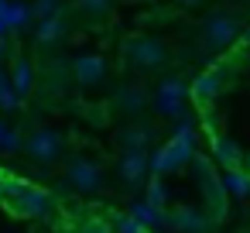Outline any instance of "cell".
Returning a JSON list of instances; mask_svg holds the SVG:
<instances>
[{
    "instance_id": "1",
    "label": "cell",
    "mask_w": 250,
    "mask_h": 233,
    "mask_svg": "<svg viewBox=\"0 0 250 233\" xmlns=\"http://www.w3.org/2000/svg\"><path fill=\"white\" fill-rule=\"evenodd\" d=\"M124 59H127L134 69H141V72H154V69L168 65V48H165L161 38L137 35V38H130V42L124 45Z\"/></svg>"
},
{
    "instance_id": "2",
    "label": "cell",
    "mask_w": 250,
    "mask_h": 233,
    "mask_svg": "<svg viewBox=\"0 0 250 233\" xmlns=\"http://www.w3.org/2000/svg\"><path fill=\"white\" fill-rule=\"evenodd\" d=\"M236 38H240V24H236L229 14H209V18L202 21V42H206L209 48L223 52V48H229Z\"/></svg>"
},
{
    "instance_id": "3",
    "label": "cell",
    "mask_w": 250,
    "mask_h": 233,
    "mask_svg": "<svg viewBox=\"0 0 250 233\" xmlns=\"http://www.w3.org/2000/svg\"><path fill=\"white\" fill-rule=\"evenodd\" d=\"M24 151L35 158V161H55L59 154H62V134L59 130H52V127H42V130H35L28 141H24Z\"/></svg>"
},
{
    "instance_id": "4",
    "label": "cell",
    "mask_w": 250,
    "mask_h": 233,
    "mask_svg": "<svg viewBox=\"0 0 250 233\" xmlns=\"http://www.w3.org/2000/svg\"><path fill=\"white\" fill-rule=\"evenodd\" d=\"M185 96H192V89H188L182 79H165V83L158 86L154 106H158V113H165V117H178L182 106H185Z\"/></svg>"
},
{
    "instance_id": "5",
    "label": "cell",
    "mask_w": 250,
    "mask_h": 233,
    "mask_svg": "<svg viewBox=\"0 0 250 233\" xmlns=\"http://www.w3.org/2000/svg\"><path fill=\"white\" fill-rule=\"evenodd\" d=\"M65 178H69V185H72L76 192H96V189L103 185V175H100V168H96L93 161H86V158H76V161H69V168H65Z\"/></svg>"
},
{
    "instance_id": "6",
    "label": "cell",
    "mask_w": 250,
    "mask_h": 233,
    "mask_svg": "<svg viewBox=\"0 0 250 233\" xmlns=\"http://www.w3.org/2000/svg\"><path fill=\"white\" fill-rule=\"evenodd\" d=\"M14 209H18L21 216H28V219H42V216L52 212V195H48L45 189H38V185H28V189L14 199Z\"/></svg>"
},
{
    "instance_id": "7",
    "label": "cell",
    "mask_w": 250,
    "mask_h": 233,
    "mask_svg": "<svg viewBox=\"0 0 250 233\" xmlns=\"http://www.w3.org/2000/svg\"><path fill=\"white\" fill-rule=\"evenodd\" d=\"M72 76L79 86H100L106 79V59L103 55H79L72 62Z\"/></svg>"
},
{
    "instance_id": "8",
    "label": "cell",
    "mask_w": 250,
    "mask_h": 233,
    "mask_svg": "<svg viewBox=\"0 0 250 233\" xmlns=\"http://www.w3.org/2000/svg\"><path fill=\"white\" fill-rule=\"evenodd\" d=\"M147 168H151V154H147V151L124 154V158H120V165H117V171H120V178H124L127 185H137V182L147 175Z\"/></svg>"
},
{
    "instance_id": "9",
    "label": "cell",
    "mask_w": 250,
    "mask_h": 233,
    "mask_svg": "<svg viewBox=\"0 0 250 233\" xmlns=\"http://www.w3.org/2000/svg\"><path fill=\"white\" fill-rule=\"evenodd\" d=\"M212 161H219L223 171H236L243 165V151L236 148L233 137H212Z\"/></svg>"
},
{
    "instance_id": "10",
    "label": "cell",
    "mask_w": 250,
    "mask_h": 233,
    "mask_svg": "<svg viewBox=\"0 0 250 233\" xmlns=\"http://www.w3.org/2000/svg\"><path fill=\"white\" fill-rule=\"evenodd\" d=\"M219 86H223V76H219V69H212V72H202V76H195V83H192V100H195L199 106H209V103L216 100Z\"/></svg>"
},
{
    "instance_id": "11",
    "label": "cell",
    "mask_w": 250,
    "mask_h": 233,
    "mask_svg": "<svg viewBox=\"0 0 250 233\" xmlns=\"http://www.w3.org/2000/svg\"><path fill=\"white\" fill-rule=\"evenodd\" d=\"M168 226L175 233H202L206 230V216L195 212V209H178V212L168 216Z\"/></svg>"
},
{
    "instance_id": "12",
    "label": "cell",
    "mask_w": 250,
    "mask_h": 233,
    "mask_svg": "<svg viewBox=\"0 0 250 233\" xmlns=\"http://www.w3.org/2000/svg\"><path fill=\"white\" fill-rule=\"evenodd\" d=\"M147 141H151L147 127H124V130L117 134V144L124 148V154H134V151H147Z\"/></svg>"
},
{
    "instance_id": "13",
    "label": "cell",
    "mask_w": 250,
    "mask_h": 233,
    "mask_svg": "<svg viewBox=\"0 0 250 233\" xmlns=\"http://www.w3.org/2000/svg\"><path fill=\"white\" fill-rule=\"evenodd\" d=\"M11 83H14L18 96L24 100V96L31 93V86H35V65H31L28 59H14V72H11Z\"/></svg>"
},
{
    "instance_id": "14",
    "label": "cell",
    "mask_w": 250,
    "mask_h": 233,
    "mask_svg": "<svg viewBox=\"0 0 250 233\" xmlns=\"http://www.w3.org/2000/svg\"><path fill=\"white\" fill-rule=\"evenodd\" d=\"M113 103H117L124 113H134V110H141V106L147 103V96H144V89H141V86H130V83H127V86H120V89H117Z\"/></svg>"
},
{
    "instance_id": "15",
    "label": "cell",
    "mask_w": 250,
    "mask_h": 233,
    "mask_svg": "<svg viewBox=\"0 0 250 233\" xmlns=\"http://www.w3.org/2000/svg\"><path fill=\"white\" fill-rule=\"evenodd\" d=\"M219 182H223L226 195H236V199L250 195V175H247L243 168H236V171H223V175H219Z\"/></svg>"
},
{
    "instance_id": "16",
    "label": "cell",
    "mask_w": 250,
    "mask_h": 233,
    "mask_svg": "<svg viewBox=\"0 0 250 233\" xmlns=\"http://www.w3.org/2000/svg\"><path fill=\"white\" fill-rule=\"evenodd\" d=\"M130 216L147 230V226H154V223H168V216L161 212V209H154L147 199H141V202H134V209H130Z\"/></svg>"
},
{
    "instance_id": "17",
    "label": "cell",
    "mask_w": 250,
    "mask_h": 233,
    "mask_svg": "<svg viewBox=\"0 0 250 233\" xmlns=\"http://www.w3.org/2000/svg\"><path fill=\"white\" fill-rule=\"evenodd\" d=\"M62 35H65V21L62 18L38 21V42L42 45H55V42H62Z\"/></svg>"
},
{
    "instance_id": "18",
    "label": "cell",
    "mask_w": 250,
    "mask_h": 233,
    "mask_svg": "<svg viewBox=\"0 0 250 233\" xmlns=\"http://www.w3.org/2000/svg\"><path fill=\"white\" fill-rule=\"evenodd\" d=\"M18 106H21V96H18L11 76L0 72V110H18Z\"/></svg>"
},
{
    "instance_id": "19",
    "label": "cell",
    "mask_w": 250,
    "mask_h": 233,
    "mask_svg": "<svg viewBox=\"0 0 250 233\" xmlns=\"http://www.w3.org/2000/svg\"><path fill=\"white\" fill-rule=\"evenodd\" d=\"M35 18V7L31 4H11V11H7V28H24L28 21Z\"/></svg>"
},
{
    "instance_id": "20",
    "label": "cell",
    "mask_w": 250,
    "mask_h": 233,
    "mask_svg": "<svg viewBox=\"0 0 250 233\" xmlns=\"http://www.w3.org/2000/svg\"><path fill=\"white\" fill-rule=\"evenodd\" d=\"M35 18L38 21H48V18H62V4L59 0H35Z\"/></svg>"
},
{
    "instance_id": "21",
    "label": "cell",
    "mask_w": 250,
    "mask_h": 233,
    "mask_svg": "<svg viewBox=\"0 0 250 233\" xmlns=\"http://www.w3.org/2000/svg\"><path fill=\"white\" fill-rule=\"evenodd\" d=\"M147 202H151L154 209H165V202H168V192H165L161 178H151V182H147Z\"/></svg>"
},
{
    "instance_id": "22",
    "label": "cell",
    "mask_w": 250,
    "mask_h": 233,
    "mask_svg": "<svg viewBox=\"0 0 250 233\" xmlns=\"http://www.w3.org/2000/svg\"><path fill=\"white\" fill-rule=\"evenodd\" d=\"M113 230H117V233H144V226H141V223H137L130 212L117 216V219H113Z\"/></svg>"
},
{
    "instance_id": "23",
    "label": "cell",
    "mask_w": 250,
    "mask_h": 233,
    "mask_svg": "<svg viewBox=\"0 0 250 233\" xmlns=\"http://www.w3.org/2000/svg\"><path fill=\"white\" fill-rule=\"evenodd\" d=\"M28 185H31V182H24L21 175H14V171H7V199H11V202H14V199H18V195H21V192H24Z\"/></svg>"
},
{
    "instance_id": "24",
    "label": "cell",
    "mask_w": 250,
    "mask_h": 233,
    "mask_svg": "<svg viewBox=\"0 0 250 233\" xmlns=\"http://www.w3.org/2000/svg\"><path fill=\"white\" fill-rule=\"evenodd\" d=\"M79 233H117V230H113V223H106V219H96V216H93V219H86V223L79 226Z\"/></svg>"
},
{
    "instance_id": "25",
    "label": "cell",
    "mask_w": 250,
    "mask_h": 233,
    "mask_svg": "<svg viewBox=\"0 0 250 233\" xmlns=\"http://www.w3.org/2000/svg\"><path fill=\"white\" fill-rule=\"evenodd\" d=\"M76 4H79L86 14H103V11L113 4V0H76Z\"/></svg>"
},
{
    "instance_id": "26",
    "label": "cell",
    "mask_w": 250,
    "mask_h": 233,
    "mask_svg": "<svg viewBox=\"0 0 250 233\" xmlns=\"http://www.w3.org/2000/svg\"><path fill=\"white\" fill-rule=\"evenodd\" d=\"M0 141H4V151H18V148H21V137H18L14 130H4V134H0Z\"/></svg>"
},
{
    "instance_id": "27",
    "label": "cell",
    "mask_w": 250,
    "mask_h": 233,
    "mask_svg": "<svg viewBox=\"0 0 250 233\" xmlns=\"http://www.w3.org/2000/svg\"><path fill=\"white\" fill-rule=\"evenodd\" d=\"M0 202H7V171H0Z\"/></svg>"
},
{
    "instance_id": "28",
    "label": "cell",
    "mask_w": 250,
    "mask_h": 233,
    "mask_svg": "<svg viewBox=\"0 0 250 233\" xmlns=\"http://www.w3.org/2000/svg\"><path fill=\"white\" fill-rule=\"evenodd\" d=\"M7 55H11V42H7V38H0V65H4Z\"/></svg>"
},
{
    "instance_id": "29",
    "label": "cell",
    "mask_w": 250,
    "mask_h": 233,
    "mask_svg": "<svg viewBox=\"0 0 250 233\" xmlns=\"http://www.w3.org/2000/svg\"><path fill=\"white\" fill-rule=\"evenodd\" d=\"M178 4H185V7H195V4H202V0H178Z\"/></svg>"
},
{
    "instance_id": "30",
    "label": "cell",
    "mask_w": 250,
    "mask_h": 233,
    "mask_svg": "<svg viewBox=\"0 0 250 233\" xmlns=\"http://www.w3.org/2000/svg\"><path fill=\"white\" fill-rule=\"evenodd\" d=\"M243 45H250V28H243Z\"/></svg>"
},
{
    "instance_id": "31",
    "label": "cell",
    "mask_w": 250,
    "mask_h": 233,
    "mask_svg": "<svg viewBox=\"0 0 250 233\" xmlns=\"http://www.w3.org/2000/svg\"><path fill=\"white\" fill-rule=\"evenodd\" d=\"M4 35H7V24H4V21H0V38H4Z\"/></svg>"
},
{
    "instance_id": "32",
    "label": "cell",
    "mask_w": 250,
    "mask_h": 233,
    "mask_svg": "<svg viewBox=\"0 0 250 233\" xmlns=\"http://www.w3.org/2000/svg\"><path fill=\"white\" fill-rule=\"evenodd\" d=\"M243 171H247V175H250V158H247V161H243Z\"/></svg>"
},
{
    "instance_id": "33",
    "label": "cell",
    "mask_w": 250,
    "mask_h": 233,
    "mask_svg": "<svg viewBox=\"0 0 250 233\" xmlns=\"http://www.w3.org/2000/svg\"><path fill=\"white\" fill-rule=\"evenodd\" d=\"M0 151H4V141H0Z\"/></svg>"
},
{
    "instance_id": "34",
    "label": "cell",
    "mask_w": 250,
    "mask_h": 233,
    "mask_svg": "<svg viewBox=\"0 0 250 233\" xmlns=\"http://www.w3.org/2000/svg\"><path fill=\"white\" fill-rule=\"evenodd\" d=\"M0 134H4V124H0Z\"/></svg>"
}]
</instances>
